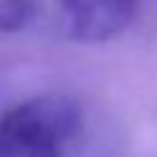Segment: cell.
Wrapping results in <instances>:
<instances>
[{
    "instance_id": "6da1fadb",
    "label": "cell",
    "mask_w": 157,
    "mask_h": 157,
    "mask_svg": "<svg viewBox=\"0 0 157 157\" xmlns=\"http://www.w3.org/2000/svg\"><path fill=\"white\" fill-rule=\"evenodd\" d=\"M78 128L81 105L71 96H32L0 115V157H64Z\"/></svg>"
},
{
    "instance_id": "7a4b0ae2",
    "label": "cell",
    "mask_w": 157,
    "mask_h": 157,
    "mask_svg": "<svg viewBox=\"0 0 157 157\" xmlns=\"http://www.w3.org/2000/svg\"><path fill=\"white\" fill-rule=\"evenodd\" d=\"M66 34L76 42H108L137 17L140 0H59Z\"/></svg>"
},
{
    "instance_id": "3957f363",
    "label": "cell",
    "mask_w": 157,
    "mask_h": 157,
    "mask_svg": "<svg viewBox=\"0 0 157 157\" xmlns=\"http://www.w3.org/2000/svg\"><path fill=\"white\" fill-rule=\"evenodd\" d=\"M34 12V0H0V34L20 32Z\"/></svg>"
}]
</instances>
